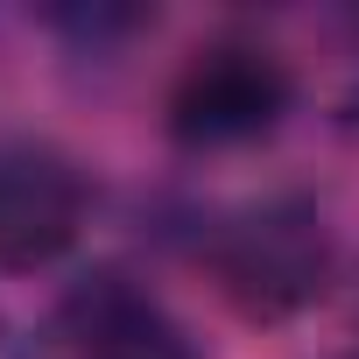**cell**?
<instances>
[{
    "instance_id": "2",
    "label": "cell",
    "mask_w": 359,
    "mask_h": 359,
    "mask_svg": "<svg viewBox=\"0 0 359 359\" xmlns=\"http://www.w3.org/2000/svg\"><path fill=\"white\" fill-rule=\"evenodd\" d=\"M296 106V71L275 43L261 36H212L184 57V71L169 78V134L184 148H247L282 127Z\"/></svg>"
},
{
    "instance_id": "5",
    "label": "cell",
    "mask_w": 359,
    "mask_h": 359,
    "mask_svg": "<svg viewBox=\"0 0 359 359\" xmlns=\"http://www.w3.org/2000/svg\"><path fill=\"white\" fill-rule=\"evenodd\" d=\"M0 359H29V352H22V338H15V324H8V317H0Z\"/></svg>"
},
{
    "instance_id": "1",
    "label": "cell",
    "mask_w": 359,
    "mask_h": 359,
    "mask_svg": "<svg viewBox=\"0 0 359 359\" xmlns=\"http://www.w3.org/2000/svg\"><path fill=\"white\" fill-rule=\"evenodd\" d=\"M212 275L240 317L282 324L331 289V226L296 191L254 198L212 233Z\"/></svg>"
},
{
    "instance_id": "4",
    "label": "cell",
    "mask_w": 359,
    "mask_h": 359,
    "mask_svg": "<svg viewBox=\"0 0 359 359\" xmlns=\"http://www.w3.org/2000/svg\"><path fill=\"white\" fill-rule=\"evenodd\" d=\"M92 184L50 141H0V268H43L85 233Z\"/></svg>"
},
{
    "instance_id": "3",
    "label": "cell",
    "mask_w": 359,
    "mask_h": 359,
    "mask_svg": "<svg viewBox=\"0 0 359 359\" xmlns=\"http://www.w3.org/2000/svg\"><path fill=\"white\" fill-rule=\"evenodd\" d=\"M57 359H205L191 324L120 268L78 275L50 310Z\"/></svg>"
}]
</instances>
